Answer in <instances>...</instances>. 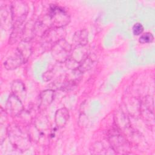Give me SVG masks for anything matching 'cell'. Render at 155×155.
<instances>
[{
	"mask_svg": "<svg viewBox=\"0 0 155 155\" xmlns=\"http://www.w3.org/2000/svg\"><path fill=\"white\" fill-rule=\"evenodd\" d=\"M24 62V61L22 55L17 50L15 53L6 59L4 64L6 69L13 70L19 67Z\"/></svg>",
	"mask_w": 155,
	"mask_h": 155,
	"instance_id": "8",
	"label": "cell"
},
{
	"mask_svg": "<svg viewBox=\"0 0 155 155\" xmlns=\"http://www.w3.org/2000/svg\"><path fill=\"white\" fill-rule=\"evenodd\" d=\"M35 24L31 21L28 22L23 27L22 41H31L36 35Z\"/></svg>",
	"mask_w": 155,
	"mask_h": 155,
	"instance_id": "12",
	"label": "cell"
},
{
	"mask_svg": "<svg viewBox=\"0 0 155 155\" xmlns=\"http://www.w3.org/2000/svg\"><path fill=\"white\" fill-rule=\"evenodd\" d=\"M48 18L51 28H62L67 25L70 20L68 13L64 8L56 5L50 7Z\"/></svg>",
	"mask_w": 155,
	"mask_h": 155,
	"instance_id": "2",
	"label": "cell"
},
{
	"mask_svg": "<svg viewBox=\"0 0 155 155\" xmlns=\"http://www.w3.org/2000/svg\"><path fill=\"white\" fill-rule=\"evenodd\" d=\"M154 40V36L151 33H145L140 36L139 42L141 44H148L152 42Z\"/></svg>",
	"mask_w": 155,
	"mask_h": 155,
	"instance_id": "16",
	"label": "cell"
},
{
	"mask_svg": "<svg viewBox=\"0 0 155 155\" xmlns=\"http://www.w3.org/2000/svg\"><path fill=\"white\" fill-rule=\"evenodd\" d=\"M69 119L68 110L62 108L56 111L55 113V123L57 127L62 128L65 126Z\"/></svg>",
	"mask_w": 155,
	"mask_h": 155,
	"instance_id": "11",
	"label": "cell"
},
{
	"mask_svg": "<svg viewBox=\"0 0 155 155\" xmlns=\"http://www.w3.org/2000/svg\"><path fill=\"white\" fill-rule=\"evenodd\" d=\"M65 31L63 27L62 28H50L42 36V39L44 41V46L48 45L52 46L58 41L64 39Z\"/></svg>",
	"mask_w": 155,
	"mask_h": 155,
	"instance_id": "5",
	"label": "cell"
},
{
	"mask_svg": "<svg viewBox=\"0 0 155 155\" xmlns=\"http://www.w3.org/2000/svg\"><path fill=\"white\" fill-rule=\"evenodd\" d=\"M28 7L27 4L22 1L14 2L11 7L12 21L13 27H18L23 24L28 14Z\"/></svg>",
	"mask_w": 155,
	"mask_h": 155,
	"instance_id": "4",
	"label": "cell"
},
{
	"mask_svg": "<svg viewBox=\"0 0 155 155\" xmlns=\"http://www.w3.org/2000/svg\"><path fill=\"white\" fill-rule=\"evenodd\" d=\"M7 134L12 145L16 148L25 151L30 145V137L16 124L11 125L7 130Z\"/></svg>",
	"mask_w": 155,
	"mask_h": 155,
	"instance_id": "1",
	"label": "cell"
},
{
	"mask_svg": "<svg viewBox=\"0 0 155 155\" xmlns=\"http://www.w3.org/2000/svg\"><path fill=\"white\" fill-rule=\"evenodd\" d=\"M51 54L58 62H65L71 56V45L62 39L55 43L51 47Z\"/></svg>",
	"mask_w": 155,
	"mask_h": 155,
	"instance_id": "3",
	"label": "cell"
},
{
	"mask_svg": "<svg viewBox=\"0 0 155 155\" xmlns=\"http://www.w3.org/2000/svg\"><path fill=\"white\" fill-rule=\"evenodd\" d=\"M74 44L76 46H85L88 43V32L85 30L76 31L73 38Z\"/></svg>",
	"mask_w": 155,
	"mask_h": 155,
	"instance_id": "13",
	"label": "cell"
},
{
	"mask_svg": "<svg viewBox=\"0 0 155 155\" xmlns=\"http://www.w3.org/2000/svg\"><path fill=\"white\" fill-rule=\"evenodd\" d=\"M5 110L11 116H19L24 111L21 100L15 94H11L7 100Z\"/></svg>",
	"mask_w": 155,
	"mask_h": 155,
	"instance_id": "7",
	"label": "cell"
},
{
	"mask_svg": "<svg viewBox=\"0 0 155 155\" xmlns=\"http://www.w3.org/2000/svg\"><path fill=\"white\" fill-rule=\"evenodd\" d=\"M152 97H145L144 99V101H142V104L140 105V108H142L141 112L143 114V116L145 117V119H148V117L149 119L152 118L153 119V99H151Z\"/></svg>",
	"mask_w": 155,
	"mask_h": 155,
	"instance_id": "10",
	"label": "cell"
},
{
	"mask_svg": "<svg viewBox=\"0 0 155 155\" xmlns=\"http://www.w3.org/2000/svg\"><path fill=\"white\" fill-rule=\"evenodd\" d=\"M132 30L134 35H139L143 32V27L140 23H136L133 25Z\"/></svg>",
	"mask_w": 155,
	"mask_h": 155,
	"instance_id": "17",
	"label": "cell"
},
{
	"mask_svg": "<svg viewBox=\"0 0 155 155\" xmlns=\"http://www.w3.org/2000/svg\"><path fill=\"white\" fill-rule=\"evenodd\" d=\"M109 142L113 150L118 153L125 154L129 151V145L127 141L119 133L111 134L109 136Z\"/></svg>",
	"mask_w": 155,
	"mask_h": 155,
	"instance_id": "6",
	"label": "cell"
},
{
	"mask_svg": "<svg viewBox=\"0 0 155 155\" xmlns=\"http://www.w3.org/2000/svg\"><path fill=\"white\" fill-rule=\"evenodd\" d=\"M12 91L13 94L18 97L21 100L25 96V88L22 82L19 80L13 81L12 85Z\"/></svg>",
	"mask_w": 155,
	"mask_h": 155,
	"instance_id": "14",
	"label": "cell"
},
{
	"mask_svg": "<svg viewBox=\"0 0 155 155\" xmlns=\"http://www.w3.org/2000/svg\"><path fill=\"white\" fill-rule=\"evenodd\" d=\"M54 96V91L52 90H45L42 91L39 96V108L41 110L46 109L53 102Z\"/></svg>",
	"mask_w": 155,
	"mask_h": 155,
	"instance_id": "9",
	"label": "cell"
},
{
	"mask_svg": "<svg viewBox=\"0 0 155 155\" xmlns=\"http://www.w3.org/2000/svg\"><path fill=\"white\" fill-rule=\"evenodd\" d=\"M18 51L22 55L24 62L27 61L28 58L31 54V47L30 45V41H22L19 44L18 48Z\"/></svg>",
	"mask_w": 155,
	"mask_h": 155,
	"instance_id": "15",
	"label": "cell"
}]
</instances>
